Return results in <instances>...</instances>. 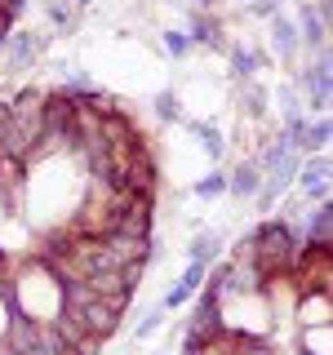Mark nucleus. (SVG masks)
<instances>
[{"label": "nucleus", "mask_w": 333, "mask_h": 355, "mask_svg": "<svg viewBox=\"0 0 333 355\" xmlns=\"http://www.w3.org/2000/svg\"><path fill=\"white\" fill-rule=\"evenodd\" d=\"M222 333V302L209 288H200V302L191 306V315H187V333H182V355L200 351L209 338H218Z\"/></svg>", "instance_id": "f257e3e1"}, {"label": "nucleus", "mask_w": 333, "mask_h": 355, "mask_svg": "<svg viewBox=\"0 0 333 355\" xmlns=\"http://www.w3.org/2000/svg\"><path fill=\"white\" fill-rule=\"evenodd\" d=\"M293 89H302L311 111H316V116H325V111H329V49H316V62L298 71Z\"/></svg>", "instance_id": "f03ea898"}, {"label": "nucleus", "mask_w": 333, "mask_h": 355, "mask_svg": "<svg viewBox=\"0 0 333 355\" xmlns=\"http://www.w3.org/2000/svg\"><path fill=\"white\" fill-rule=\"evenodd\" d=\"M40 107H44L40 89H22L14 103H9V116H14V125L22 133V142L31 147V155H36V147H40Z\"/></svg>", "instance_id": "7ed1b4c3"}, {"label": "nucleus", "mask_w": 333, "mask_h": 355, "mask_svg": "<svg viewBox=\"0 0 333 355\" xmlns=\"http://www.w3.org/2000/svg\"><path fill=\"white\" fill-rule=\"evenodd\" d=\"M293 182L302 187L307 200H316V205H329V155H325V151L302 155V160H298Z\"/></svg>", "instance_id": "20e7f679"}, {"label": "nucleus", "mask_w": 333, "mask_h": 355, "mask_svg": "<svg viewBox=\"0 0 333 355\" xmlns=\"http://www.w3.org/2000/svg\"><path fill=\"white\" fill-rule=\"evenodd\" d=\"M49 324H53V333L62 338V347H71L76 355H103V338H94L80 320H71L67 311H58V315H49Z\"/></svg>", "instance_id": "39448f33"}, {"label": "nucleus", "mask_w": 333, "mask_h": 355, "mask_svg": "<svg viewBox=\"0 0 333 355\" xmlns=\"http://www.w3.org/2000/svg\"><path fill=\"white\" fill-rule=\"evenodd\" d=\"M40 58V44L31 31H9V40H5V49H0V67H5L9 76L14 71H27L31 62Z\"/></svg>", "instance_id": "423d86ee"}, {"label": "nucleus", "mask_w": 333, "mask_h": 355, "mask_svg": "<svg viewBox=\"0 0 333 355\" xmlns=\"http://www.w3.org/2000/svg\"><path fill=\"white\" fill-rule=\"evenodd\" d=\"M293 27H298V40H302L307 49H329V18L320 14L311 0H302V5H298Z\"/></svg>", "instance_id": "0eeeda50"}, {"label": "nucleus", "mask_w": 333, "mask_h": 355, "mask_svg": "<svg viewBox=\"0 0 333 355\" xmlns=\"http://www.w3.org/2000/svg\"><path fill=\"white\" fill-rule=\"evenodd\" d=\"M67 315H71V320H80V324L89 329V333H94V338H111V333H116L120 329V311H111L107 302H98V297H94V302H89V306H80V311H67Z\"/></svg>", "instance_id": "6e6552de"}, {"label": "nucleus", "mask_w": 333, "mask_h": 355, "mask_svg": "<svg viewBox=\"0 0 333 355\" xmlns=\"http://www.w3.org/2000/svg\"><path fill=\"white\" fill-rule=\"evenodd\" d=\"M187 40H191V49H196V44H209V49L227 53V40H222V22H218L214 14H200V9H191V22H187Z\"/></svg>", "instance_id": "1a4fd4ad"}, {"label": "nucleus", "mask_w": 333, "mask_h": 355, "mask_svg": "<svg viewBox=\"0 0 333 355\" xmlns=\"http://www.w3.org/2000/svg\"><path fill=\"white\" fill-rule=\"evenodd\" d=\"M266 22H271V49H275V58H298V49H302V40H298V27H293V18H289L284 14V9H280V14H275V18H266Z\"/></svg>", "instance_id": "9d476101"}, {"label": "nucleus", "mask_w": 333, "mask_h": 355, "mask_svg": "<svg viewBox=\"0 0 333 355\" xmlns=\"http://www.w3.org/2000/svg\"><path fill=\"white\" fill-rule=\"evenodd\" d=\"M262 191V169L253 160H244V164H236V169L227 173V196H236V200H253Z\"/></svg>", "instance_id": "9b49d317"}, {"label": "nucleus", "mask_w": 333, "mask_h": 355, "mask_svg": "<svg viewBox=\"0 0 333 355\" xmlns=\"http://www.w3.org/2000/svg\"><path fill=\"white\" fill-rule=\"evenodd\" d=\"M227 62H231V76L236 80H253V71L266 62V53H258V49H249V44H227Z\"/></svg>", "instance_id": "f8f14e48"}, {"label": "nucleus", "mask_w": 333, "mask_h": 355, "mask_svg": "<svg viewBox=\"0 0 333 355\" xmlns=\"http://www.w3.org/2000/svg\"><path fill=\"white\" fill-rule=\"evenodd\" d=\"M329 138H333L329 116L307 120V125H302V138H298V155H316V151H325V147H329Z\"/></svg>", "instance_id": "ddd939ff"}, {"label": "nucleus", "mask_w": 333, "mask_h": 355, "mask_svg": "<svg viewBox=\"0 0 333 355\" xmlns=\"http://www.w3.org/2000/svg\"><path fill=\"white\" fill-rule=\"evenodd\" d=\"M187 129H191L196 138H200V147L209 151V160H222V155H227V138L218 133L214 120H187Z\"/></svg>", "instance_id": "4468645a"}, {"label": "nucleus", "mask_w": 333, "mask_h": 355, "mask_svg": "<svg viewBox=\"0 0 333 355\" xmlns=\"http://www.w3.org/2000/svg\"><path fill=\"white\" fill-rule=\"evenodd\" d=\"M218 249H222V236L218 231H196L191 236V244H187V262H214L218 258Z\"/></svg>", "instance_id": "2eb2a0df"}, {"label": "nucleus", "mask_w": 333, "mask_h": 355, "mask_svg": "<svg viewBox=\"0 0 333 355\" xmlns=\"http://www.w3.org/2000/svg\"><path fill=\"white\" fill-rule=\"evenodd\" d=\"M298 320H302V329L311 324H329V293H302V306H298Z\"/></svg>", "instance_id": "dca6fc26"}, {"label": "nucleus", "mask_w": 333, "mask_h": 355, "mask_svg": "<svg viewBox=\"0 0 333 355\" xmlns=\"http://www.w3.org/2000/svg\"><path fill=\"white\" fill-rule=\"evenodd\" d=\"M151 107H155V120H164V125H178V120H182V107H178V94H173V89H160Z\"/></svg>", "instance_id": "f3484780"}, {"label": "nucleus", "mask_w": 333, "mask_h": 355, "mask_svg": "<svg viewBox=\"0 0 333 355\" xmlns=\"http://www.w3.org/2000/svg\"><path fill=\"white\" fill-rule=\"evenodd\" d=\"M329 324H311V329H302V351L307 355H333L329 351Z\"/></svg>", "instance_id": "a211bd4d"}, {"label": "nucleus", "mask_w": 333, "mask_h": 355, "mask_svg": "<svg viewBox=\"0 0 333 355\" xmlns=\"http://www.w3.org/2000/svg\"><path fill=\"white\" fill-rule=\"evenodd\" d=\"M191 191H196L200 200H218V196H227V173H222V169H214V173L196 178V187H191Z\"/></svg>", "instance_id": "6ab92c4d"}, {"label": "nucleus", "mask_w": 333, "mask_h": 355, "mask_svg": "<svg viewBox=\"0 0 333 355\" xmlns=\"http://www.w3.org/2000/svg\"><path fill=\"white\" fill-rule=\"evenodd\" d=\"M44 14L58 31H71L76 27V14H71V0H44Z\"/></svg>", "instance_id": "aec40b11"}, {"label": "nucleus", "mask_w": 333, "mask_h": 355, "mask_svg": "<svg viewBox=\"0 0 333 355\" xmlns=\"http://www.w3.org/2000/svg\"><path fill=\"white\" fill-rule=\"evenodd\" d=\"M280 111H284V120L307 116V103H302V94H298L293 85H284V89H280Z\"/></svg>", "instance_id": "412c9836"}, {"label": "nucleus", "mask_w": 333, "mask_h": 355, "mask_svg": "<svg viewBox=\"0 0 333 355\" xmlns=\"http://www.w3.org/2000/svg\"><path fill=\"white\" fill-rule=\"evenodd\" d=\"M164 315H169V311H164L160 302H155V306L147 311V315H142V320H138V329H133V338H151V333H155V329H160V324H164Z\"/></svg>", "instance_id": "4be33fe9"}, {"label": "nucleus", "mask_w": 333, "mask_h": 355, "mask_svg": "<svg viewBox=\"0 0 333 355\" xmlns=\"http://www.w3.org/2000/svg\"><path fill=\"white\" fill-rule=\"evenodd\" d=\"M164 49H169V58H187V53H191L187 31H164Z\"/></svg>", "instance_id": "5701e85b"}, {"label": "nucleus", "mask_w": 333, "mask_h": 355, "mask_svg": "<svg viewBox=\"0 0 333 355\" xmlns=\"http://www.w3.org/2000/svg\"><path fill=\"white\" fill-rule=\"evenodd\" d=\"M249 14L253 18H275L280 14V0H249Z\"/></svg>", "instance_id": "b1692460"}, {"label": "nucleus", "mask_w": 333, "mask_h": 355, "mask_svg": "<svg viewBox=\"0 0 333 355\" xmlns=\"http://www.w3.org/2000/svg\"><path fill=\"white\" fill-rule=\"evenodd\" d=\"M214 5H218V0H196V9H200V14H209Z\"/></svg>", "instance_id": "393cba45"}, {"label": "nucleus", "mask_w": 333, "mask_h": 355, "mask_svg": "<svg viewBox=\"0 0 333 355\" xmlns=\"http://www.w3.org/2000/svg\"><path fill=\"white\" fill-rule=\"evenodd\" d=\"M71 5H94V0H71Z\"/></svg>", "instance_id": "a878e982"}, {"label": "nucleus", "mask_w": 333, "mask_h": 355, "mask_svg": "<svg viewBox=\"0 0 333 355\" xmlns=\"http://www.w3.org/2000/svg\"><path fill=\"white\" fill-rule=\"evenodd\" d=\"M0 262H5V249H0Z\"/></svg>", "instance_id": "bb28decb"}, {"label": "nucleus", "mask_w": 333, "mask_h": 355, "mask_svg": "<svg viewBox=\"0 0 333 355\" xmlns=\"http://www.w3.org/2000/svg\"><path fill=\"white\" fill-rule=\"evenodd\" d=\"M244 5H249V0H244Z\"/></svg>", "instance_id": "cd10ccee"}]
</instances>
